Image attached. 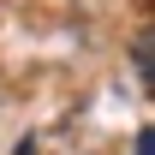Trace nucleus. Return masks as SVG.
Wrapping results in <instances>:
<instances>
[{
	"instance_id": "nucleus-2",
	"label": "nucleus",
	"mask_w": 155,
	"mask_h": 155,
	"mask_svg": "<svg viewBox=\"0 0 155 155\" xmlns=\"http://www.w3.org/2000/svg\"><path fill=\"white\" fill-rule=\"evenodd\" d=\"M137 155H155V131H149V125L137 131Z\"/></svg>"
},
{
	"instance_id": "nucleus-1",
	"label": "nucleus",
	"mask_w": 155,
	"mask_h": 155,
	"mask_svg": "<svg viewBox=\"0 0 155 155\" xmlns=\"http://www.w3.org/2000/svg\"><path fill=\"white\" fill-rule=\"evenodd\" d=\"M131 60H137V78H143V84H155V36H149V30H137Z\"/></svg>"
}]
</instances>
